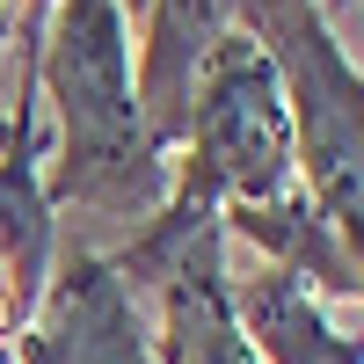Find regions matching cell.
Listing matches in <instances>:
<instances>
[{
	"instance_id": "cell-1",
	"label": "cell",
	"mask_w": 364,
	"mask_h": 364,
	"mask_svg": "<svg viewBox=\"0 0 364 364\" xmlns=\"http://www.w3.org/2000/svg\"><path fill=\"white\" fill-rule=\"evenodd\" d=\"M44 87L58 109V168L44 197L87 219L146 226L168 204V168L146 146L139 87H132V29L117 0H51Z\"/></svg>"
},
{
	"instance_id": "cell-2",
	"label": "cell",
	"mask_w": 364,
	"mask_h": 364,
	"mask_svg": "<svg viewBox=\"0 0 364 364\" xmlns=\"http://www.w3.org/2000/svg\"><path fill=\"white\" fill-rule=\"evenodd\" d=\"M240 15L284 80L306 204L343 240L357 291H364V73L343 58L321 0H240Z\"/></svg>"
},
{
	"instance_id": "cell-3",
	"label": "cell",
	"mask_w": 364,
	"mask_h": 364,
	"mask_svg": "<svg viewBox=\"0 0 364 364\" xmlns=\"http://www.w3.org/2000/svg\"><path fill=\"white\" fill-rule=\"evenodd\" d=\"M182 190H197L204 204H219V219L233 211H262L299 190V146H291V102L284 80L269 66V51L248 29H226L211 58L197 66L190 117H182Z\"/></svg>"
},
{
	"instance_id": "cell-4",
	"label": "cell",
	"mask_w": 364,
	"mask_h": 364,
	"mask_svg": "<svg viewBox=\"0 0 364 364\" xmlns=\"http://www.w3.org/2000/svg\"><path fill=\"white\" fill-rule=\"evenodd\" d=\"M132 284H154V357L161 364H262L226 299V226L219 204L168 182V204L139 226L124 255H109Z\"/></svg>"
},
{
	"instance_id": "cell-5",
	"label": "cell",
	"mask_w": 364,
	"mask_h": 364,
	"mask_svg": "<svg viewBox=\"0 0 364 364\" xmlns=\"http://www.w3.org/2000/svg\"><path fill=\"white\" fill-rule=\"evenodd\" d=\"M22 364H161L139 284L95 248H73L22 328Z\"/></svg>"
},
{
	"instance_id": "cell-6",
	"label": "cell",
	"mask_w": 364,
	"mask_h": 364,
	"mask_svg": "<svg viewBox=\"0 0 364 364\" xmlns=\"http://www.w3.org/2000/svg\"><path fill=\"white\" fill-rule=\"evenodd\" d=\"M226 299L262 364H364V328H343L336 299L284 262H255L226 277Z\"/></svg>"
},
{
	"instance_id": "cell-7",
	"label": "cell",
	"mask_w": 364,
	"mask_h": 364,
	"mask_svg": "<svg viewBox=\"0 0 364 364\" xmlns=\"http://www.w3.org/2000/svg\"><path fill=\"white\" fill-rule=\"evenodd\" d=\"M233 8L240 0H146V51L132 66V87H139V124H146V146H154V154L182 146L197 66L211 58V44L226 37Z\"/></svg>"
},
{
	"instance_id": "cell-8",
	"label": "cell",
	"mask_w": 364,
	"mask_h": 364,
	"mask_svg": "<svg viewBox=\"0 0 364 364\" xmlns=\"http://www.w3.org/2000/svg\"><path fill=\"white\" fill-rule=\"evenodd\" d=\"M37 161L44 154H37L29 102H15V132H8V154H0V284H8L22 328L51 284V197H44Z\"/></svg>"
},
{
	"instance_id": "cell-9",
	"label": "cell",
	"mask_w": 364,
	"mask_h": 364,
	"mask_svg": "<svg viewBox=\"0 0 364 364\" xmlns=\"http://www.w3.org/2000/svg\"><path fill=\"white\" fill-rule=\"evenodd\" d=\"M117 8H132V15H146V0H117Z\"/></svg>"
}]
</instances>
